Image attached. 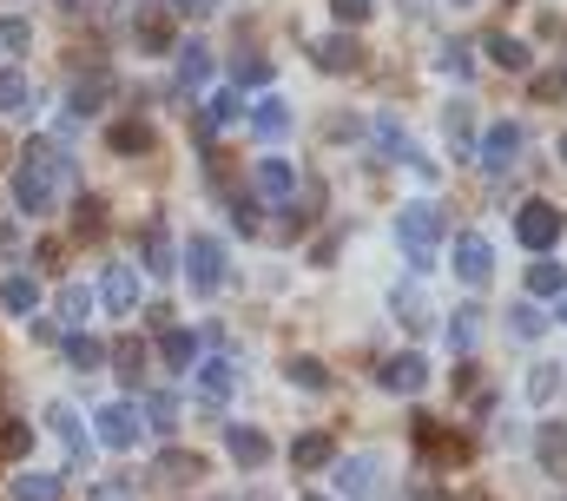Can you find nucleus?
Masks as SVG:
<instances>
[{
    "instance_id": "nucleus-8",
    "label": "nucleus",
    "mask_w": 567,
    "mask_h": 501,
    "mask_svg": "<svg viewBox=\"0 0 567 501\" xmlns=\"http://www.w3.org/2000/svg\"><path fill=\"white\" fill-rule=\"evenodd\" d=\"M337 489H343V501H383V462L377 456L337 462Z\"/></svg>"
},
{
    "instance_id": "nucleus-19",
    "label": "nucleus",
    "mask_w": 567,
    "mask_h": 501,
    "mask_svg": "<svg viewBox=\"0 0 567 501\" xmlns=\"http://www.w3.org/2000/svg\"><path fill=\"white\" fill-rule=\"evenodd\" d=\"M0 310L33 317V310H40V284H33L27 270H7V277H0Z\"/></svg>"
},
{
    "instance_id": "nucleus-11",
    "label": "nucleus",
    "mask_w": 567,
    "mask_h": 501,
    "mask_svg": "<svg viewBox=\"0 0 567 501\" xmlns=\"http://www.w3.org/2000/svg\"><path fill=\"white\" fill-rule=\"evenodd\" d=\"M100 304H106L113 317H133V310H140V270H133V264H113V270L100 277Z\"/></svg>"
},
{
    "instance_id": "nucleus-14",
    "label": "nucleus",
    "mask_w": 567,
    "mask_h": 501,
    "mask_svg": "<svg viewBox=\"0 0 567 501\" xmlns=\"http://www.w3.org/2000/svg\"><path fill=\"white\" fill-rule=\"evenodd\" d=\"M225 449H231V462H245V469H265V462H271V436H265V429H245V422L225 429Z\"/></svg>"
},
{
    "instance_id": "nucleus-30",
    "label": "nucleus",
    "mask_w": 567,
    "mask_h": 501,
    "mask_svg": "<svg viewBox=\"0 0 567 501\" xmlns=\"http://www.w3.org/2000/svg\"><path fill=\"white\" fill-rule=\"evenodd\" d=\"M271 73H278V67H271V53H238V60H231L238 93H245V86H271Z\"/></svg>"
},
{
    "instance_id": "nucleus-45",
    "label": "nucleus",
    "mask_w": 567,
    "mask_h": 501,
    "mask_svg": "<svg viewBox=\"0 0 567 501\" xmlns=\"http://www.w3.org/2000/svg\"><path fill=\"white\" fill-rule=\"evenodd\" d=\"M555 389H561V370H555V364H542V370L528 376V396H535V402H548Z\"/></svg>"
},
{
    "instance_id": "nucleus-31",
    "label": "nucleus",
    "mask_w": 567,
    "mask_h": 501,
    "mask_svg": "<svg viewBox=\"0 0 567 501\" xmlns=\"http://www.w3.org/2000/svg\"><path fill=\"white\" fill-rule=\"evenodd\" d=\"M47 422H53V436L66 442V456L80 462V456H86V436H80V416H73L66 402H53V409H47Z\"/></svg>"
},
{
    "instance_id": "nucleus-17",
    "label": "nucleus",
    "mask_w": 567,
    "mask_h": 501,
    "mask_svg": "<svg viewBox=\"0 0 567 501\" xmlns=\"http://www.w3.org/2000/svg\"><path fill=\"white\" fill-rule=\"evenodd\" d=\"M442 132H449V152H455V159H475V106H468V100H455V106L442 113Z\"/></svg>"
},
{
    "instance_id": "nucleus-7",
    "label": "nucleus",
    "mask_w": 567,
    "mask_h": 501,
    "mask_svg": "<svg viewBox=\"0 0 567 501\" xmlns=\"http://www.w3.org/2000/svg\"><path fill=\"white\" fill-rule=\"evenodd\" d=\"M455 277L468 284V290H488V277H495V250H488V238H475V232H462L455 238Z\"/></svg>"
},
{
    "instance_id": "nucleus-20",
    "label": "nucleus",
    "mask_w": 567,
    "mask_h": 501,
    "mask_svg": "<svg viewBox=\"0 0 567 501\" xmlns=\"http://www.w3.org/2000/svg\"><path fill=\"white\" fill-rule=\"evenodd\" d=\"M290 462H297V469H330V462H337V442H330L323 429H303V436L290 442Z\"/></svg>"
},
{
    "instance_id": "nucleus-6",
    "label": "nucleus",
    "mask_w": 567,
    "mask_h": 501,
    "mask_svg": "<svg viewBox=\"0 0 567 501\" xmlns=\"http://www.w3.org/2000/svg\"><path fill=\"white\" fill-rule=\"evenodd\" d=\"M522 145H528V132L515 120H495L488 132H482V145H475V159L488 165V172H508L515 159H522Z\"/></svg>"
},
{
    "instance_id": "nucleus-4",
    "label": "nucleus",
    "mask_w": 567,
    "mask_h": 501,
    "mask_svg": "<svg viewBox=\"0 0 567 501\" xmlns=\"http://www.w3.org/2000/svg\"><path fill=\"white\" fill-rule=\"evenodd\" d=\"M310 67H323V73H363L370 53H363L357 33H323V40H310Z\"/></svg>"
},
{
    "instance_id": "nucleus-18",
    "label": "nucleus",
    "mask_w": 567,
    "mask_h": 501,
    "mask_svg": "<svg viewBox=\"0 0 567 501\" xmlns=\"http://www.w3.org/2000/svg\"><path fill=\"white\" fill-rule=\"evenodd\" d=\"M482 47H488V67H502V73H528V67H535L528 40H515V33H488Z\"/></svg>"
},
{
    "instance_id": "nucleus-10",
    "label": "nucleus",
    "mask_w": 567,
    "mask_h": 501,
    "mask_svg": "<svg viewBox=\"0 0 567 501\" xmlns=\"http://www.w3.org/2000/svg\"><path fill=\"white\" fill-rule=\"evenodd\" d=\"M377 382H383L390 396H423V389H429V364L416 357V350H403V357H383V364H377Z\"/></svg>"
},
{
    "instance_id": "nucleus-36",
    "label": "nucleus",
    "mask_w": 567,
    "mask_h": 501,
    "mask_svg": "<svg viewBox=\"0 0 567 501\" xmlns=\"http://www.w3.org/2000/svg\"><path fill=\"white\" fill-rule=\"evenodd\" d=\"M66 364L73 370H100L106 364V344L100 337H66Z\"/></svg>"
},
{
    "instance_id": "nucleus-37",
    "label": "nucleus",
    "mask_w": 567,
    "mask_h": 501,
    "mask_svg": "<svg viewBox=\"0 0 567 501\" xmlns=\"http://www.w3.org/2000/svg\"><path fill=\"white\" fill-rule=\"evenodd\" d=\"M284 376H290L297 389H330V370H323L317 357H290V364H284Z\"/></svg>"
},
{
    "instance_id": "nucleus-48",
    "label": "nucleus",
    "mask_w": 567,
    "mask_h": 501,
    "mask_svg": "<svg viewBox=\"0 0 567 501\" xmlns=\"http://www.w3.org/2000/svg\"><path fill=\"white\" fill-rule=\"evenodd\" d=\"M238 113H245V106H238V93H212V125H231Z\"/></svg>"
},
{
    "instance_id": "nucleus-2",
    "label": "nucleus",
    "mask_w": 567,
    "mask_h": 501,
    "mask_svg": "<svg viewBox=\"0 0 567 501\" xmlns=\"http://www.w3.org/2000/svg\"><path fill=\"white\" fill-rule=\"evenodd\" d=\"M442 232H449V218H442V205H429V198L403 205V218H396V245H403V257H410L416 270H429V264H435Z\"/></svg>"
},
{
    "instance_id": "nucleus-49",
    "label": "nucleus",
    "mask_w": 567,
    "mask_h": 501,
    "mask_svg": "<svg viewBox=\"0 0 567 501\" xmlns=\"http://www.w3.org/2000/svg\"><path fill=\"white\" fill-rule=\"evenodd\" d=\"M178 422V402L172 396H152V429H172Z\"/></svg>"
},
{
    "instance_id": "nucleus-22",
    "label": "nucleus",
    "mask_w": 567,
    "mask_h": 501,
    "mask_svg": "<svg viewBox=\"0 0 567 501\" xmlns=\"http://www.w3.org/2000/svg\"><path fill=\"white\" fill-rule=\"evenodd\" d=\"M106 93H113V73H86V80L73 86V106H66V113H73V120H93V113L106 106Z\"/></svg>"
},
{
    "instance_id": "nucleus-47",
    "label": "nucleus",
    "mask_w": 567,
    "mask_h": 501,
    "mask_svg": "<svg viewBox=\"0 0 567 501\" xmlns=\"http://www.w3.org/2000/svg\"><path fill=\"white\" fill-rule=\"evenodd\" d=\"M86 501H140L133 482H100V489H86Z\"/></svg>"
},
{
    "instance_id": "nucleus-24",
    "label": "nucleus",
    "mask_w": 567,
    "mask_h": 501,
    "mask_svg": "<svg viewBox=\"0 0 567 501\" xmlns=\"http://www.w3.org/2000/svg\"><path fill=\"white\" fill-rule=\"evenodd\" d=\"M535 456H542L548 476H567V429L561 422H542V429H535Z\"/></svg>"
},
{
    "instance_id": "nucleus-60",
    "label": "nucleus",
    "mask_w": 567,
    "mask_h": 501,
    "mask_svg": "<svg viewBox=\"0 0 567 501\" xmlns=\"http://www.w3.org/2000/svg\"><path fill=\"white\" fill-rule=\"evenodd\" d=\"M258 501H265V495H258Z\"/></svg>"
},
{
    "instance_id": "nucleus-58",
    "label": "nucleus",
    "mask_w": 567,
    "mask_h": 501,
    "mask_svg": "<svg viewBox=\"0 0 567 501\" xmlns=\"http://www.w3.org/2000/svg\"><path fill=\"white\" fill-rule=\"evenodd\" d=\"M561 159H567V139H561Z\"/></svg>"
},
{
    "instance_id": "nucleus-29",
    "label": "nucleus",
    "mask_w": 567,
    "mask_h": 501,
    "mask_svg": "<svg viewBox=\"0 0 567 501\" xmlns=\"http://www.w3.org/2000/svg\"><path fill=\"white\" fill-rule=\"evenodd\" d=\"M251 132H258L265 145H271V139H284V132H290V106H284V100H258V113H251Z\"/></svg>"
},
{
    "instance_id": "nucleus-53",
    "label": "nucleus",
    "mask_w": 567,
    "mask_h": 501,
    "mask_svg": "<svg viewBox=\"0 0 567 501\" xmlns=\"http://www.w3.org/2000/svg\"><path fill=\"white\" fill-rule=\"evenodd\" d=\"M172 13H192V20H205V13H218V0H172Z\"/></svg>"
},
{
    "instance_id": "nucleus-33",
    "label": "nucleus",
    "mask_w": 567,
    "mask_h": 501,
    "mask_svg": "<svg viewBox=\"0 0 567 501\" xmlns=\"http://www.w3.org/2000/svg\"><path fill=\"white\" fill-rule=\"evenodd\" d=\"M73 232H80V238H100V232H106V198H93V192L73 198Z\"/></svg>"
},
{
    "instance_id": "nucleus-25",
    "label": "nucleus",
    "mask_w": 567,
    "mask_h": 501,
    "mask_svg": "<svg viewBox=\"0 0 567 501\" xmlns=\"http://www.w3.org/2000/svg\"><path fill=\"white\" fill-rule=\"evenodd\" d=\"M475 344H482V317H475V304H462V310L449 317V350H455V357H475Z\"/></svg>"
},
{
    "instance_id": "nucleus-52",
    "label": "nucleus",
    "mask_w": 567,
    "mask_h": 501,
    "mask_svg": "<svg viewBox=\"0 0 567 501\" xmlns=\"http://www.w3.org/2000/svg\"><path fill=\"white\" fill-rule=\"evenodd\" d=\"M396 317H410V324H423V297H416V290H396Z\"/></svg>"
},
{
    "instance_id": "nucleus-50",
    "label": "nucleus",
    "mask_w": 567,
    "mask_h": 501,
    "mask_svg": "<svg viewBox=\"0 0 567 501\" xmlns=\"http://www.w3.org/2000/svg\"><path fill=\"white\" fill-rule=\"evenodd\" d=\"M140 364H145V350H140V344H126V350H120V376H126V382H140Z\"/></svg>"
},
{
    "instance_id": "nucleus-1",
    "label": "nucleus",
    "mask_w": 567,
    "mask_h": 501,
    "mask_svg": "<svg viewBox=\"0 0 567 501\" xmlns=\"http://www.w3.org/2000/svg\"><path fill=\"white\" fill-rule=\"evenodd\" d=\"M66 185H73V159H66L60 145L33 139V145H27V159L13 165V205H20L27 218H47V212H60Z\"/></svg>"
},
{
    "instance_id": "nucleus-3",
    "label": "nucleus",
    "mask_w": 567,
    "mask_h": 501,
    "mask_svg": "<svg viewBox=\"0 0 567 501\" xmlns=\"http://www.w3.org/2000/svg\"><path fill=\"white\" fill-rule=\"evenodd\" d=\"M515 238H522L528 250H555V245H561V205L528 198V205L515 212Z\"/></svg>"
},
{
    "instance_id": "nucleus-57",
    "label": "nucleus",
    "mask_w": 567,
    "mask_h": 501,
    "mask_svg": "<svg viewBox=\"0 0 567 501\" xmlns=\"http://www.w3.org/2000/svg\"><path fill=\"white\" fill-rule=\"evenodd\" d=\"M60 7H80V0H60Z\"/></svg>"
},
{
    "instance_id": "nucleus-41",
    "label": "nucleus",
    "mask_w": 567,
    "mask_h": 501,
    "mask_svg": "<svg viewBox=\"0 0 567 501\" xmlns=\"http://www.w3.org/2000/svg\"><path fill=\"white\" fill-rule=\"evenodd\" d=\"M27 449H33V429H27V422H0V456H7V462H20Z\"/></svg>"
},
{
    "instance_id": "nucleus-42",
    "label": "nucleus",
    "mask_w": 567,
    "mask_h": 501,
    "mask_svg": "<svg viewBox=\"0 0 567 501\" xmlns=\"http://www.w3.org/2000/svg\"><path fill=\"white\" fill-rule=\"evenodd\" d=\"M27 47H33V27H27L20 13H7V20H0V53H27Z\"/></svg>"
},
{
    "instance_id": "nucleus-9",
    "label": "nucleus",
    "mask_w": 567,
    "mask_h": 501,
    "mask_svg": "<svg viewBox=\"0 0 567 501\" xmlns=\"http://www.w3.org/2000/svg\"><path fill=\"white\" fill-rule=\"evenodd\" d=\"M231 389H238V364H225V357H212V364L192 370V396H198V409H225Z\"/></svg>"
},
{
    "instance_id": "nucleus-35",
    "label": "nucleus",
    "mask_w": 567,
    "mask_h": 501,
    "mask_svg": "<svg viewBox=\"0 0 567 501\" xmlns=\"http://www.w3.org/2000/svg\"><path fill=\"white\" fill-rule=\"evenodd\" d=\"M548 330V310H535V304H515V317H508V337H522V344H535Z\"/></svg>"
},
{
    "instance_id": "nucleus-54",
    "label": "nucleus",
    "mask_w": 567,
    "mask_h": 501,
    "mask_svg": "<svg viewBox=\"0 0 567 501\" xmlns=\"http://www.w3.org/2000/svg\"><path fill=\"white\" fill-rule=\"evenodd\" d=\"M555 317H561V324H567V290H561V304H555Z\"/></svg>"
},
{
    "instance_id": "nucleus-32",
    "label": "nucleus",
    "mask_w": 567,
    "mask_h": 501,
    "mask_svg": "<svg viewBox=\"0 0 567 501\" xmlns=\"http://www.w3.org/2000/svg\"><path fill=\"white\" fill-rule=\"evenodd\" d=\"M172 264H178V257H172V238H165V225L152 218V225H145V270H152V277H165Z\"/></svg>"
},
{
    "instance_id": "nucleus-23",
    "label": "nucleus",
    "mask_w": 567,
    "mask_h": 501,
    "mask_svg": "<svg viewBox=\"0 0 567 501\" xmlns=\"http://www.w3.org/2000/svg\"><path fill=\"white\" fill-rule=\"evenodd\" d=\"M158 357H165V370H198V337L192 330H158Z\"/></svg>"
},
{
    "instance_id": "nucleus-26",
    "label": "nucleus",
    "mask_w": 567,
    "mask_h": 501,
    "mask_svg": "<svg viewBox=\"0 0 567 501\" xmlns=\"http://www.w3.org/2000/svg\"><path fill=\"white\" fill-rule=\"evenodd\" d=\"M377 145H383V159H416V139L403 132L396 113H377Z\"/></svg>"
},
{
    "instance_id": "nucleus-15",
    "label": "nucleus",
    "mask_w": 567,
    "mask_h": 501,
    "mask_svg": "<svg viewBox=\"0 0 567 501\" xmlns=\"http://www.w3.org/2000/svg\"><path fill=\"white\" fill-rule=\"evenodd\" d=\"M416 442H423V456L435 462V469H449V462H468V442H462V436H442L429 416H416Z\"/></svg>"
},
{
    "instance_id": "nucleus-59",
    "label": "nucleus",
    "mask_w": 567,
    "mask_h": 501,
    "mask_svg": "<svg viewBox=\"0 0 567 501\" xmlns=\"http://www.w3.org/2000/svg\"><path fill=\"white\" fill-rule=\"evenodd\" d=\"M310 501H323V495H310Z\"/></svg>"
},
{
    "instance_id": "nucleus-61",
    "label": "nucleus",
    "mask_w": 567,
    "mask_h": 501,
    "mask_svg": "<svg viewBox=\"0 0 567 501\" xmlns=\"http://www.w3.org/2000/svg\"><path fill=\"white\" fill-rule=\"evenodd\" d=\"M561 73H567V67H561Z\"/></svg>"
},
{
    "instance_id": "nucleus-39",
    "label": "nucleus",
    "mask_w": 567,
    "mask_h": 501,
    "mask_svg": "<svg viewBox=\"0 0 567 501\" xmlns=\"http://www.w3.org/2000/svg\"><path fill=\"white\" fill-rule=\"evenodd\" d=\"M435 67H442V73H449V80H468V73H475V53H468V47H462V40H449V47H442V53H435Z\"/></svg>"
},
{
    "instance_id": "nucleus-27",
    "label": "nucleus",
    "mask_w": 567,
    "mask_h": 501,
    "mask_svg": "<svg viewBox=\"0 0 567 501\" xmlns=\"http://www.w3.org/2000/svg\"><path fill=\"white\" fill-rule=\"evenodd\" d=\"M258 192L265 198H297V172L284 159H258Z\"/></svg>"
},
{
    "instance_id": "nucleus-51",
    "label": "nucleus",
    "mask_w": 567,
    "mask_h": 501,
    "mask_svg": "<svg viewBox=\"0 0 567 501\" xmlns=\"http://www.w3.org/2000/svg\"><path fill=\"white\" fill-rule=\"evenodd\" d=\"M231 225H238V232H258V212H251V198H231Z\"/></svg>"
},
{
    "instance_id": "nucleus-38",
    "label": "nucleus",
    "mask_w": 567,
    "mask_h": 501,
    "mask_svg": "<svg viewBox=\"0 0 567 501\" xmlns=\"http://www.w3.org/2000/svg\"><path fill=\"white\" fill-rule=\"evenodd\" d=\"M66 489H60V476H20L13 482V501H60Z\"/></svg>"
},
{
    "instance_id": "nucleus-28",
    "label": "nucleus",
    "mask_w": 567,
    "mask_h": 501,
    "mask_svg": "<svg viewBox=\"0 0 567 501\" xmlns=\"http://www.w3.org/2000/svg\"><path fill=\"white\" fill-rule=\"evenodd\" d=\"M561 290H567V270L555 257H535L528 264V297H561Z\"/></svg>"
},
{
    "instance_id": "nucleus-12",
    "label": "nucleus",
    "mask_w": 567,
    "mask_h": 501,
    "mask_svg": "<svg viewBox=\"0 0 567 501\" xmlns=\"http://www.w3.org/2000/svg\"><path fill=\"white\" fill-rule=\"evenodd\" d=\"M93 429H100L106 449H140V409H133V402H106Z\"/></svg>"
},
{
    "instance_id": "nucleus-55",
    "label": "nucleus",
    "mask_w": 567,
    "mask_h": 501,
    "mask_svg": "<svg viewBox=\"0 0 567 501\" xmlns=\"http://www.w3.org/2000/svg\"><path fill=\"white\" fill-rule=\"evenodd\" d=\"M449 7H475V0H449Z\"/></svg>"
},
{
    "instance_id": "nucleus-44",
    "label": "nucleus",
    "mask_w": 567,
    "mask_h": 501,
    "mask_svg": "<svg viewBox=\"0 0 567 501\" xmlns=\"http://www.w3.org/2000/svg\"><path fill=\"white\" fill-rule=\"evenodd\" d=\"M330 13H337L343 27H363V20L377 13V0H330Z\"/></svg>"
},
{
    "instance_id": "nucleus-34",
    "label": "nucleus",
    "mask_w": 567,
    "mask_h": 501,
    "mask_svg": "<svg viewBox=\"0 0 567 501\" xmlns=\"http://www.w3.org/2000/svg\"><path fill=\"white\" fill-rule=\"evenodd\" d=\"M198 469H205V462L185 456V449H165V456H158V482H198Z\"/></svg>"
},
{
    "instance_id": "nucleus-21",
    "label": "nucleus",
    "mask_w": 567,
    "mask_h": 501,
    "mask_svg": "<svg viewBox=\"0 0 567 501\" xmlns=\"http://www.w3.org/2000/svg\"><path fill=\"white\" fill-rule=\"evenodd\" d=\"M205 80H212V53L198 40L178 47V93H205Z\"/></svg>"
},
{
    "instance_id": "nucleus-40",
    "label": "nucleus",
    "mask_w": 567,
    "mask_h": 501,
    "mask_svg": "<svg viewBox=\"0 0 567 501\" xmlns=\"http://www.w3.org/2000/svg\"><path fill=\"white\" fill-rule=\"evenodd\" d=\"M86 310H93V290L86 284H60V317L66 324H86Z\"/></svg>"
},
{
    "instance_id": "nucleus-5",
    "label": "nucleus",
    "mask_w": 567,
    "mask_h": 501,
    "mask_svg": "<svg viewBox=\"0 0 567 501\" xmlns=\"http://www.w3.org/2000/svg\"><path fill=\"white\" fill-rule=\"evenodd\" d=\"M185 270H192V290H198V297H212V290L225 284V245L198 232V238L185 245Z\"/></svg>"
},
{
    "instance_id": "nucleus-16",
    "label": "nucleus",
    "mask_w": 567,
    "mask_h": 501,
    "mask_svg": "<svg viewBox=\"0 0 567 501\" xmlns=\"http://www.w3.org/2000/svg\"><path fill=\"white\" fill-rule=\"evenodd\" d=\"M158 145V132L145 120H120V125H106V152H120V159H140V152H152Z\"/></svg>"
},
{
    "instance_id": "nucleus-13",
    "label": "nucleus",
    "mask_w": 567,
    "mask_h": 501,
    "mask_svg": "<svg viewBox=\"0 0 567 501\" xmlns=\"http://www.w3.org/2000/svg\"><path fill=\"white\" fill-rule=\"evenodd\" d=\"M133 40H140V53H178L165 7H140V13H133Z\"/></svg>"
},
{
    "instance_id": "nucleus-46",
    "label": "nucleus",
    "mask_w": 567,
    "mask_h": 501,
    "mask_svg": "<svg viewBox=\"0 0 567 501\" xmlns=\"http://www.w3.org/2000/svg\"><path fill=\"white\" fill-rule=\"evenodd\" d=\"M561 93H567V73H561V67L535 73V100H561Z\"/></svg>"
},
{
    "instance_id": "nucleus-43",
    "label": "nucleus",
    "mask_w": 567,
    "mask_h": 501,
    "mask_svg": "<svg viewBox=\"0 0 567 501\" xmlns=\"http://www.w3.org/2000/svg\"><path fill=\"white\" fill-rule=\"evenodd\" d=\"M20 106H27V73L0 67V113H20Z\"/></svg>"
},
{
    "instance_id": "nucleus-56",
    "label": "nucleus",
    "mask_w": 567,
    "mask_h": 501,
    "mask_svg": "<svg viewBox=\"0 0 567 501\" xmlns=\"http://www.w3.org/2000/svg\"><path fill=\"white\" fill-rule=\"evenodd\" d=\"M462 501H488V495H462Z\"/></svg>"
}]
</instances>
